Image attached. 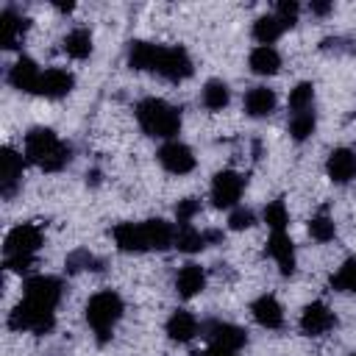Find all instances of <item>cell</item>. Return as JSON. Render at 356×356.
I'll list each match as a JSON object with an SVG mask.
<instances>
[{
    "instance_id": "21",
    "label": "cell",
    "mask_w": 356,
    "mask_h": 356,
    "mask_svg": "<svg viewBox=\"0 0 356 356\" xmlns=\"http://www.w3.org/2000/svg\"><path fill=\"white\" fill-rule=\"evenodd\" d=\"M250 314H253V320H256L261 328H267V331H275V328L284 325V309H281V303H278L275 295H259V298L250 303Z\"/></svg>"
},
{
    "instance_id": "6",
    "label": "cell",
    "mask_w": 356,
    "mask_h": 356,
    "mask_svg": "<svg viewBox=\"0 0 356 356\" xmlns=\"http://www.w3.org/2000/svg\"><path fill=\"white\" fill-rule=\"evenodd\" d=\"M56 325V309L47 303H39L33 298H25L8 312V328L11 331H31L36 337L50 334Z\"/></svg>"
},
{
    "instance_id": "22",
    "label": "cell",
    "mask_w": 356,
    "mask_h": 356,
    "mask_svg": "<svg viewBox=\"0 0 356 356\" xmlns=\"http://www.w3.org/2000/svg\"><path fill=\"white\" fill-rule=\"evenodd\" d=\"M242 106H245V114H248V117H253V120H264V117H270V114L275 111V106H278V95H275L270 86H253V89H248Z\"/></svg>"
},
{
    "instance_id": "14",
    "label": "cell",
    "mask_w": 356,
    "mask_h": 356,
    "mask_svg": "<svg viewBox=\"0 0 356 356\" xmlns=\"http://www.w3.org/2000/svg\"><path fill=\"white\" fill-rule=\"evenodd\" d=\"M28 28H31L28 17H22L14 8H3L0 11V47L3 50H17L22 44V39H25Z\"/></svg>"
},
{
    "instance_id": "20",
    "label": "cell",
    "mask_w": 356,
    "mask_h": 356,
    "mask_svg": "<svg viewBox=\"0 0 356 356\" xmlns=\"http://www.w3.org/2000/svg\"><path fill=\"white\" fill-rule=\"evenodd\" d=\"M164 331H167V337L172 339V342H192L197 334H200V323H197V317L192 314V312H186V309H175L170 317H167V323H164Z\"/></svg>"
},
{
    "instance_id": "24",
    "label": "cell",
    "mask_w": 356,
    "mask_h": 356,
    "mask_svg": "<svg viewBox=\"0 0 356 356\" xmlns=\"http://www.w3.org/2000/svg\"><path fill=\"white\" fill-rule=\"evenodd\" d=\"M248 67L253 75H261V78H270L281 70V53L270 44H256L248 56Z\"/></svg>"
},
{
    "instance_id": "37",
    "label": "cell",
    "mask_w": 356,
    "mask_h": 356,
    "mask_svg": "<svg viewBox=\"0 0 356 356\" xmlns=\"http://www.w3.org/2000/svg\"><path fill=\"white\" fill-rule=\"evenodd\" d=\"M200 356H239V350H228V348H217V345H209Z\"/></svg>"
},
{
    "instance_id": "38",
    "label": "cell",
    "mask_w": 356,
    "mask_h": 356,
    "mask_svg": "<svg viewBox=\"0 0 356 356\" xmlns=\"http://www.w3.org/2000/svg\"><path fill=\"white\" fill-rule=\"evenodd\" d=\"M309 8H312V14H317V17H325V14H328L334 6H331V3H317V0H312V6H309Z\"/></svg>"
},
{
    "instance_id": "8",
    "label": "cell",
    "mask_w": 356,
    "mask_h": 356,
    "mask_svg": "<svg viewBox=\"0 0 356 356\" xmlns=\"http://www.w3.org/2000/svg\"><path fill=\"white\" fill-rule=\"evenodd\" d=\"M298 328L306 334V337H325L337 328V314L331 312L328 303L323 300H312L303 306L300 317H298Z\"/></svg>"
},
{
    "instance_id": "34",
    "label": "cell",
    "mask_w": 356,
    "mask_h": 356,
    "mask_svg": "<svg viewBox=\"0 0 356 356\" xmlns=\"http://www.w3.org/2000/svg\"><path fill=\"white\" fill-rule=\"evenodd\" d=\"M200 214V200L197 197H184L175 206V225H192V220Z\"/></svg>"
},
{
    "instance_id": "25",
    "label": "cell",
    "mask_w": 356,
    "mask_h": 356,
    "mask_svg": "<svg viewBox=\"0 0 356 356\" xmlns=\"http://www.w3.org/2000/svg\"><path fill=\"white\" fill-rule=\"evenodd\" d=\"M92 47H95V39H92V31L89 28H72L64 39H61V50L75 58V61H83L92 56Z\"/></svg>"
},
{
    "instance_id": "29",
    "label": "cell",
    "mask_w": 356,
    "mask_h": 356,
    "mask_svg": "<svg viewBox=\"0 0 356 356\" xmlns=\"http://www.w3.org/2000/svg\"><path fill=\"white\" fill-rule=\"evenodd\" d=\"M328 284H331V289H334V292L356 295V256L345 259V261L337 267V273L328 278Z\"/></svg>"
},
{
    "instance_id": "39",
    "label": "cell",
    "mask_w": 356,
    "mask_h": 356,
    "mask_svg": "<svg viewBox=\"0 0 356 356\" xmlns=\"http://www.w3.org/2000/svg\"><path fill=\"white\" fill-rule=\"evenodd\" d=\"M350 356H356V353H350Z\"/></svg>"
},
{
    "instance_id": "32",
    "label": "cell",
    "mask_w": 356,
    "mask_h": 356,
    "mask_svg": "<svg viewBox=\"0 0 356 356\" xmlns=\"http://www.w3.org/2000/svg\"><path fill=\"white\" fill-rule=\"evenodd\" d=\"M309 234H312V239H317V242H331V239L337 236V225H334V220H331L325 211H320V214H314V217L309 220Z\"/></svg>"
},
{
    "instance_id": "16",
    "label": "cell",
    "mask_w": 356,
    "mask_h": 356,
    "mask_svg": "<svg viewBox=\"0 0 356 356\" xmlns=\"http://www.w3.org/2000/svg\"><path fill=\"white\" fill-rule=\"evenodd\" d=\"M72 89H75V75L70 70H64V67H47V70H42V81H39V92L36 95H42L47 100H61Z\"/></svg>"
},
{
    "instance_id": "1",
    "label": "cell",
    "mask_w": 356,
    "mask_h": 356,
    "mask_svg": "<svg viewBox=\"0 0 356 356\" xmlns=\"http://www.w3.org/2000/svg\"><path fill=\"white\" fill-rule=\"evenodd\" d=\"M125 61H128L131 70L159 75L170 83H181V81L192 78V72H195V64H192V56L186 53V47H181V44H156V42H147V39L128 42Z\"/></svg>"
},
{
    "instance_id": "30",
    "label": "cell",
    "mask_w": 356,
    "mask_h": 356,
    "mask_svg": "<svg viewBox=\"0 0 356 356\" xmlns=\"http://www.w3.org/2000/svg\"><path fill=\"white\" fill-rule=\"evenodd\" d=\"M261 220L267 222V228H270V234L273 231H286L289 228V209H286V203L278 197V200H270L267 206H264V211H261Z\"/></svg>"
},
{
    "instance_id": "11",
    "label": "cell",
    "mask_w": 356,
    "mask_h": 356,
    "mask_svg": "<svg viewBox=\"0 0 356 356\" xmlns=\"http://www.w3.org/2000/svg\"><path fill=\"white\" fill-rule=\"evenodd\" d=\"M267 256L275 261V267H278V273L284 278L295 275V270H298V253H295V242H292V236L286 231H273L270 234V239H267Z\"/></svg>"
},
{
    "instance_id": "26",
    "label": "cell",
    "mask_w": 356,
    "mask_h": 356,
    "mask_svg": "<svg viewBox=\"0 0 356 356\" xmlns=\"http://www.w3.org/2000/svg\"><path fill=\"white\" fill-rule=\"evenodd\" d=\"M284 31H286V25H284L273 11L256 17V22H253V28H250L253 39H256L259 44H270V47H273V42H278V39L284 36Z\"/></svg>"
},
{
    "instance_id": "27",
    "label": "cell",
    "mask_w": 356,
    "mask_h": 356,
    "mask_svg": "<svg viewBox=\"0 0 356 356\" xmlns=\"http://www.w3.org/2000/svg\"><path fill=\"white\" fill-rule=\"evenodd\" d=\"M200 103H203V108H209V111H222V108L231 103V89H228V83L220 81V78L206 81L203 89H200Z\"/></svg>"
},
{
    "instance_id": "17",
    "label": "cell",
    "mask_w": 356,
    "mask_h": 356,
    "mask_svg": "<svg viewBox=\"0 0 356 356\" xmlns=\"http://www.w3.org/2000/svg\"><path fill=\"white\" fill-rule=\"evenodd\" d=\"M325 175L339 186L350 184L356 178V153L350 147H334L325 159Z\"/></svg>"
},
{
    "instance_id": "3",
    "label": "cell",
    "mask_w": 356,
    "mask_h": 356,
    "mask_svg": "<svg viewBox=\"0 0 356 356\" xmlns=\"http://www.w3.org/2000/svg\"><path fill=\"white\" fill-rule=\"evenodd\" d=\"M136 114V122L142 128V134L153 136V139H161V142H170V139H178L181 134V125H184V117H181V108L167 103L164 97H142L134 108Z\"/></svg>"
},
{
    "instance_id": "2",
    "label": "cell",
    "mask_w": 356,
    "mask_h": 356,
    "mask_svg": "<svg viewBox=\"0 0 356 356\" xmlns=\"http://www.w3.org/2000/svg\"><path fill=\"white\" fill-rule=\"evenodd\" d=\"M22 156L28 164L44 170V172H61L72 161V147L44 125H36L22 139Z\"/></svg>"
},
{
    "instance_id": "12",
    "label": "cell",
    "mask_w": 356,
    "mask_h": 356,
    "mask_svg": "<svg viewBox=\"0 0 356 356\" xmlns=\"http://www.w3.org/2000/svg\"><path fill=\"white\" fill-rule=\"evenodd\" d=\"M22 167H25V156L6 145L0 150V195L3 197H14L17 189L22 186Z\"/></svg>"
},
{
    "instance_id": "15",
    "label": "cell",
    "mask_w": 356,
    "mask_h": 356,
    "mask_svg": "<svg viewBox=\"0 0 356 356\" xmlns=\"http://www.w3.org/2000/svg\"><path fill=\"white\" fill-rule=\"evenodd\" d=\"M39 81H42V70L31 56H19L11 67H8V83L17 92H28L36 95L39 92Z\"/></svg>"
},
{
    "instance_id": "10",
    "label": "cell",
    "mask_w": 356,
    "mask_h": 356,
    "mask_svg": "<svg viewBox=\"0 0 356 356\" xmlns=\"http://www.w3.org/2000/svg\"><path fill=\"white\" fill-rule=\"evenodd\" d=\"M200 334L206 337L209 345L228 348V350H239L248 342V331L234 325V323H225V320H206V323H200Z\"/></svg>"
},
{
    "instance_id": "33",
    "label": "cell",
    "mask_w": 356,
    "mask_h": 356,
    "mask_svg": "<svg viewBox=\"0 0 356 356\" xmlns=\"http://www.w3.org/2000/svg\"><path fill=\"white\" fill-rule=\"evenodd\" d=\"M100 264H103V261H100L95 253H89V250H75V253H70L67 261H64V267H67L70 273H81V270H103Z\"/></svg>"
},
{
    "instance_id": "31",
    "label": "cell",
    "mask_w": 356,
    "mask_h": 356,
    "mask_svg": "<svg viewBox=\"0 0 356 356\" xmlns=\"http://www.w3.org/2000/svg\"><path fill=\"white\" fill-rule=\"evenodd\" d=\"M317 128V114L314 111H300V114H289V136L295 142H306Z\"/></svg>"
},
{
    "instance_id": "7",
    "label": "cell",
    "mask_w": 356,
    "mask_h": 356,
    "mask_svg": "<svg viewBox=\"0 0 356 356\" xmlns=\"http://www.w3.org/2000/svg\"><path fill=\"white\" fill-rule=\"evenodd\" d=\"M248 186V178L236 170H220L214 172L211 178V186H209V197L217 209H236L239 200H242V192Z\"/></svg>"
},
{
    "instance_id": "9",
    "label": "cell",
    "mask_w": 356,
    "mask_h": 356,
    "mask_svg": "<svg viewBox=\"0 0 356 356\" xmlns=\"http://www.w3.org/2000/svg\"><path fill=\"white\" fill-rule=\"evenodd\" d=\"M156 159H159V164H161L167 172H172V175H186V172H192L195 164H197L192 147H189L186 142H181V139L164 142V145L159 147Z\"/></svg>"
},
{
    "instance_id": "4",
    "label": "cell",
    "mask_w": 356,
    "mask_h": 356,
    "mask_svg": "<svg viewBox=\"0 0 356 356\" xmlns=\"http://www.w3.org/2000/svg\"><path fill=\"white\" fill-rule=\"evenodd\" d=\"M44 245V234L36 222H19L14 225L3 239V267L8 273H28L36 264V253Z\"/></svg>"
},
{
    "instance_id": "18",
    "label": "cell",
    "mask_w": 356,
    "mask_h": 356,
    "mask_svg": "<svg viewBox=\"0 0 356 356\" xmlns=\"http://www.w3.org/2000/svg\"><path fill=\"white\" fill-rule=\"evenodd\" d=\"M111 236H114V245L117 250L122 253H147V239H145V228H142V220L139 222H117L111 228Z\"/></svg>"
},
{
    "instance_id": "28",
    "label": "cell",
    "mask_w": 356,
    "mask_h": 356,
    "mask_svg": "<svg viewBox=\"0 0 356 356\" xmlns=\"http://www.w3.org/2000/svg\"><path fill=\"white\" fill-rule=\"evenodd\" d=\"M286 108L289 114H300V111H314V83L309 81H300L289 89V97H286Z\"/></svg>"
},
{
    "instance_id": "13",
    "label": "cell",
    "mask_w": 356,
    "mask_h": 356,
    "mask_svg": "<svg viewBox=\"0 0 356 356\" xmlns=\"http://www.w3.org/2000/svg\"><path fill=\"white\" fill-rule=\"evenodd\" d=\"M61 295H64V284H61V278H56V275L39 273V275H31V278L25 281V298H33V300H39V303H47V306H53V309H58Z\"/></svg>"
},
{
    "instance_id": "19",
    "label": "cell",
    "mask_w": 356,
    "mask_h": 356,
    "mask_svg": "<svg viewBox=\"0 0 356 356\" xmlns=\"http://www.w3.org/2000/svg\"><path fill=\"white\" fill-rule=\"evenodd\" d=\"M206 281H209L206 267H200L195 261H186L175 273V292H178V298L189 300V298H195V295H200L206 289Z\"/></svg>"
},
{
    "instance_id": "5",
    "label": "cell",
    "mask_w": 356,
    "mask_h": 356,
    "mask_svg": "<svg viewBox=\"0 0 356 356\" xmlns=\"http://www.w3.org/2000/svg\"><path fill=\"white\" fill-rule=\"evenodd\" d=\"M83 314H86V325L92 328L95 339L100 345H106L114 337V328L120 325V320L125 314V300L114 289H100L86 300Z\"/></svg>"
},
{
    "instance_id": "36",
    "label": "cell",
    "mask_w": 356,
    "mask_h": 356,
    "mask_svg": "<svg viewBox=\"0 0 356 356\" xmlns=\"http://www.w3.org/2000/svg\"><path fill=\"white\" fill-rule=\"evenodd\" d=\"M273 14L286 25V28H292L295 22H298V14H300V6L295 3V0H281V3H275V8H273Z\"/></svg>"
},
{
    "instance_id": "35",
    "label": "cell",
    "mask_w": 356,
    "mask_h": 356,
    "mask_svg": "<svg viewBox=\"0 0 356 356\" xmlns=\"http://www.w3.org/2000/svg\"><path fill=\"white\" fill-rule=\"evenodd\" d=\"M253 225H256V214L250 209H245V206L231 209V214H228V228L231 231H245V228H253Z\"/></svg>"
},
{
    "instance_id": "23",
    "label": "cell",
    "mask_w": 356,
    "mask_h": 356,
    "mask_svg": "<svg viewBox=\"0 0 356 356\" xmlns=\"http://www.w3.org/2000/svg\"><path fill=\"white\" fill-rule=\"evenodd\" d=\"M220 231H200L192 225H175V248L181 253H197L203 248H209V242H217Z\"/></svg>"
}]
</instances>
